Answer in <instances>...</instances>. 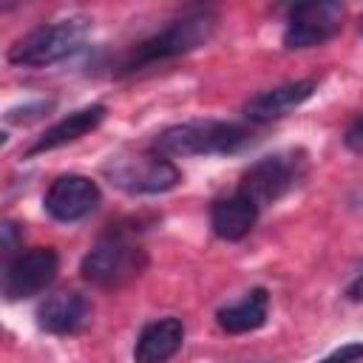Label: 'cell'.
<instances>
[{
    "mask_svg": "<svg viewBox=\"0 0 363 363\" xmlns=\"http://www.w3.org/2000/svg\"><path fill=\"white\" fill-rule=\"evenodd\" d=\"M105 119V105H85L68 116H62L60 122H54L51 128H45L26 150V156H37V153H45V150H54V147H62L68 142H77L79 136H85L88 130H94L99 122Z\"/></svg>",
    "mask_w": 363,
    "mask_h": 363,
    "instance_id": "obj_13",
    "label": "cell"
},
{
    "mask_svg": "<svg viewBox=\"0 0 363 363\" xmlns=\"http://www.w3.org/2000/svg\"><path fill=\"white\" fill-rule=\"evenodd\" d=\"M91 318V303L82 292L62 289L48 295L37 309V326L48 335H77Z\"/></svg>",
    "mask_w": 363,
    "mask_h": 363,
    "instance_id": "obj_11",
    "label": "cell"
},
{
    "mask_svg": "<svg viewBox=\"0 0 363 363\" xmlns=\"http://www.w3.org/2000/svg\"><path fill=\"white\" fill-rule=\"evenodd\" d=\"M99 199H102V193H99L96 182H91L88 176H79V173H65L51 182V187L43 196V207L57 221H79L96 210Z\"/></svg>",
    "mask_w": 363,
    "mask_h": 363,
    "instance_id": "obj_9",
    "label": "cell"
},
{
    "mask_svg": "<svg viewBox=\"0 0 363 363\" xmlns=\"http://www.w3.org/2000/svg\"><path fill=\"white\" fill-rule=\"evenodd\" d=\"M184 340V326L179 318H159L142 326L133 343V363H164L170 360Z\"/></svg>",
    "mask_w": 363,
    "mask_h": 363,
    "instance_id": "obj_12",
    "label": "cell"
},
{
    "mask_svg": "<svg viewBox=\"0 0 363 363\" xmlns=\"http://www.w3.org/2000/svg\"><path fill=\"white\" fill-rule=\"evenodd\" d=\"M252 142V133L244 125L221 122V119H193L164 128L153 139V150L167 159L187 156H216V153H238Z\"/></svg>",
    "mask_w": 363,
    "mask_h": 363,
    "instance_id": "obj_1",
    "label": "cell"
},
{
    "mask_svg": "<svg viewBox=\"0 0 363 363\" xmlns=\"http://www.w3.org/2000/svg\"><path fill=\"white\" fill-rule=\"evenodd\" d=\"M85 37H88L85 17L57 20L48 26H37L28 34H23L20 40H14L9 45L6 60L11 65H23V68H45V65H54V62L77 54L85 45Z\"/></svg>",
    "mask_w": 363,
    "mask_h": 363,
    "instance_id": "obj_3",
    "label": "cell"
},
{
    "mask_svg": "<svg viewBox=\"0 0 363 363\" xmlns=\"http://www.w3.org/2000/svg\"><path fill=\"white\" fill-rule=\"evenodd\" d=\"M54 108L51 99H40V102H31V105H23V108H11L6 113V122H28V119H37L43 113H48Z\"/></svg>",
    "mask_w": 363,
    "mask_h": 363,
    "instance_id": "obj_16",
    "label": "cell"
},
{
    "mask_svg": "<svg viewBox=\"0 0 363 363\" xmlns=\"http://www.w3.org/2000/svg\"><path fill=\"white\" fill-rule=\"evenodd\" d=\"M267 312H269V295H267V289L264 286H252L238 301L221 306L216 312V323L227 335H247V332H255V329L264 326Z\"/></svg>",
    "mask_w": 363,
    "mask_h": 363,
    "instance_id": "obj_15",
    "label": "cell"
},
{
    "mask_svg": "<svg viewBox=\"0 0 363 363\" xmlns=\"http://www.w3.org/2000/svg\"><path fill=\"white\" fill-rule=\"evenodd\" d=\"M258 221V207L244 196V193H230L213 201L210 207V227L218 238L224 241H238L244 238Z\"/></svg>",
    "mask_w": 363,
    "mask_h": 363,
    "instance_id": "obj_14",
    "label": "cell"
},
{
    "mask_svg": "<svg viewBox=\"0 0 363 363\" xmlns=\"http://www.w3.org/2000/svg\"><path fill=\"white\" fill-rule=\"evenodd\" d=\"M301 173H303L301 153H295V150L272 153V156H264L255 164H250V170L241 176L238 193H244L261 210V207L284 199L298 184Z\"/></svg>",
    "mask_w": 363,
    "mask_h": 363,
    "instance_id": "obj_6",
    "label": "cell"
},
{
    "mask_svg": "<svg viewBox=\"0 0 363 363\" xmlns=\"http://www.w3.org/2000/svg\"><path fill=\"white\" fill-rule=\"evenodd\" d=\"M363 360V343H343L340 349L329 352L318 363H360Z\"/></svg>",
    "mask_w": 363,
    "mask_h": 363,
    "instance_id": "obj_17",
    "label": "cell"
},
{
    "mask_svg": "<svg viewBox=\"0 0 363 363\" xmlns=\"http://www.w3.org/2000/svg\"><path fill=\"white\" fill-rule=\"evenodd\" d=\"M216 31V14L213 11H193L184 14L173 23H167L162 31H156L153 37L142 40L139 45H133L122 62H119V74H133L139 68L164 62V60H176L182 54H190L196 48H201Z\"/></svg>",
    "mask_w": 363,
    "mask_h": 363,
    "instance_id": "obj_2",
    "label": "cell"
},
{
    "mask_svg": "<svg viewBox=\"0 0 363 363\" xmlns=\"http://www.w3.org/2000/svg\"><path fill=\"white\" fill-rule=\"evenodd\" d=\"M105 176L113 187L130 196L167 193L182 182L179 167L159 150H125L105 162Z\"/></svg>",
    "mask_w": 363,
    "mask_h": 363,
    "instance_id": "obj_5",
    "label": "cell"
},
{
    "mask_svg": "<svg viewBox=\"0 0 363 363\" xmlns=\"http://www.w3.org/2000/svg\"><path fill=\"white\" fill-rule=\"evenodd\" d=\"M57 272H60V258L51 247L23 250L3 269V295L6 301L34 298L54 284Z\"/></svg>",
    "mask_w": 363,
    "mask_h": 363,
    "instance_id": "obj_7",
    "label": "cell"
},
{
    "mask_svg": "<svg viewBox=\"0 0 363 363\" xmlns=\"http://www.w3.org/2000/svg\"><path fill=\"white\" fill-rule=\"evenodd\" d=\"M147 264V255L139 241H133L130 233L108 230L82 258L79 272L94 286H122L130 278H136Z\"/></svg>",
    "mask_w": 363,
    "mask_h": 363,
    "instance_id": "obj_4",
    "label": "cell"
},
{
    "mask_svg": "<svg viewBox=\"0 0 363 363\" xmlns=\"http://www.w3.org/2000/svg\"><path fill=\"white\" fill-rule=\"evenodd\" d=\"M3 250L6 252H11L14 250V238H17V224L14 221H3Z\"/></svg>",
    "mask_w": 363,
    "mask_h": 363,
    "instance_id": "obj_20",
    "label": "cell"
},
{
    "mask_svg": "<svg viewBox=\"0 0 363 363\" xmlns=\"http://www.w3.org/2000/svg\"><path fill=\"white\" fill-rule=\"evenodd\" d=\"M349 301H354V303H363V267L357 269V275L349 281V286H346V292H343Z\"/></svg>",
    "mask_w": 363,
    "mask_h": 363,
    "instance_id": "obj_19",
    "label": "cell"
},
{
    "mask_svg": "<svg viewBox=\"0 0 363 363\" xmlns=\"http://www.w3.org/2000/svg\"><path fill=\"white\" fill-rule=\"evenodd\" d=\"M318 91L315 79H295V82H284L275 88H267L261 94H255L252 99H247L244 105V116L255 125H267L272 119H281L286 113H292L295 108H301L306 99H312V94Z\"/></svg>",
    "mask_w": 363,
    "mask_h": 363,
    "instance_id": "obj_10",
    "label": "cell"
},
{
    "mask_svg": "<svg viewBox=\"0 0 363 363\" xmlns=\"http://www.w3.org/2000/svg\"><path fill=\"white\" fill-rule=\"evenodd\" d=\"M343 17H346V9H343V3H335V0L295 6L284 26V45L289 51L315 48L340 31Z\"/></svg>",
    "mask_w": 363,
    "mask_h": 363,
    "instance_id": "obj_8",
    "label": "cell"
},
{
    "mask_svg": "<svg viewBox=\"0 0 363 363\" xmlns=\"http://www.w3.org/2000/svg\"><path fill=\"white\" fill-rule=\"evenodd\" d=\"M343 142H346V147H349L352 153H360V156H363V113H357V116L352 119V125L346 128Z\"/></svg>",
    "mask_w": 363,
    "mask_h": 363,
    "instance_id": "obj_18",
    "label": "cell"
}]
</instances>
